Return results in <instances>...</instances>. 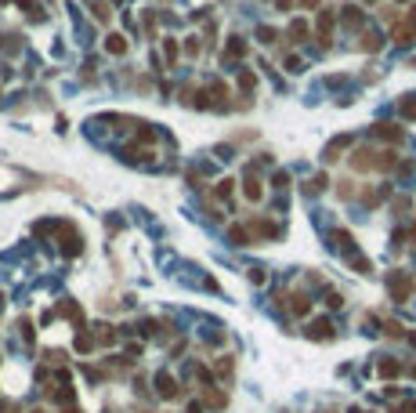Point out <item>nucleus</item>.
<instances>
[{
    "label": "nucleus",
    "instance_id": "obj_1",
    "mask_svg": "<svg viewBox=\"0 0 416 413\" xmlns=\"http://www.w3.org/2000/svg\"><path fill=\"white\" fill-rule=\"evenodd\" d=\"M387 294H391V301H409V294H412V279H409V272H402V268H395L391 276H387Z\"/></svg>",
    "mask_w": 416,
    "mask_h": 413
},
{
    "label": "nucleus",
    "instance_id": "obj_2",
    "mask_svg": "<svg viewBox=\"0 0 416 413\" xmlns=\"http://www.w3.org/2000/svg\"><path fill=\"white\" fill-rule=\"evenodd\" d=\"M333 22H337V18H333V11L326 8V11L319 15V33H315V40H319L322 48H329V36H333Z\"/></svg>",
    "mask_w": 416,
    "mask_h": 413
},
{
    "label": "nucleus",
    "instance_id": "obj_3",
    "mask_svg": "<svg viewBox=\"0 0 416 413\" xmlns=\"http://www.w3.org/2000/svg\"><path fill=\"white\" fill-rule=\"evenodd\" d=\"M391 36H395V44H402V48H409V44H412V40H416V22H409V18H405V22H398Z\"/></svg>",
    "mask_w": 416,
    "mask_h": 413
},
{
    "label": "nucleus",
    "instance_id": "obj_4",
    "mask_svg": "<svg viewBox=\"0 0 416 413\" xmlns=\"http://www.w3.org/2000/svg\"><path fill=\"white\" fill-rule=\"evenodd\" d=\"M373 134L384 138V142H402V138H405V131L398 127V123H377V127H373Z\"/></svg>",
    "mask_w": 416,
    "mask_h": 413
},
{
    "label": "nucleus",
    "instance_id": "obj_5",
    "mask_svg": "<svg viewBox=\"0 0 416 413\" xmlns=\"http://www.w3.org/2000/svg\"><path fill=\"white\" fill-rule=\"evenodd\" d=\"M80 246H83V243L76 239V232H72V225H62V250H65L69 258H76V254H80Z\"/></svg>",
    "mask_w": 416,
    "mask_h": 413
},
{
    "label": "nucleus",
    "instance_id": "obj_6",
    "mask_svg": "<svg viewBox=\"0 0 416 413\" xmlns=\"http://www.w3.org/2000/svg\"><path fill=\"white\" fill-rule=\"evenodd\" d=\"M156 392H159L163 399H174V395H178V381H174L170 374H156Z\"/></svg>",
    "mask_w": 416,
    "mask_h": 413
},
{
    "label": "nucleus",
    "instance_id": "obj_7",
    "mask_svg": "<svg viewBox=\"0 0 416 413\" xmlns=\"http://www.w3.org/2000/svg\"><path fill=\"white\" fill-rule=\"evenodd\" d=\"M308 337H315V341H329V337H333V323H329V319H319V323H311Z\"/></svg>",
    "mask_w": 416,
    "mask_h": 413
},
{
    "label": "nucleus",
    "instance_id": "obj_8",
    "mask_svg": "<svg viewBox=\"0 0 416 413\" xmlns=\"http://www.w3.org/2000/svg\"><path fill=\"white\" fill-rule=\"evenodd\" d=\"M348 145H351V134H340V138H333V142L326 145V159H340L337 152H344Z\"/></svg>",
    "mask_w": 416,
    "mask_h": 413
},
{
    "label": "nucleus",
    "instance_id": "obj_9",
    "mask_svg": "<svg viewBox=\"0 0 416 413\" xmlns=\"http://www.w3.org/2000/svg\"><path fill=\"white\" fill-rule=\"evenodd\" d=\"M362 22H365V15H362V8H344V26L348 29H362Z\"/></svg>",
    "mask_w": 416,
    "mask_h": 413
},
{
    "label": "nucleus",
    "instance_id": "obj_10",
    "mask_svg": "<svg viewBox=\"0 0 416 413\" xmlns=\"http://www.w3.org/2000/svg\"><path fill=\"white\" fill-rule=\"evenodd\" d=\"M289 312H293V315H308V312H311V297H308V294H293Z\"/></svg>",
    "mask_w": 416,
    "mask_h": 413
},
{
    "label": "nucleus",
    "instance_id": "obj_11",
    "mask_svg": "<svg viewBox=\"0 0 416 413\" xmlns=\"http://www.w3.org/2000/svg\"><path fill=\"white\" fill-rule=\"evenodd\" d=\"M105 48H109L112 55H123V51H127V36H119V33H112V36L105 40Z\"/></svg>",
    "mask_w": 416,
    "mask_h": 413
},
{
    "label": "nucleus",
    "instance_id": "obj_12",
    "mask_svg": "<svg viewBox=\"0 0 416 413\" xmlns=\"http://www.w3.org/2000/svg\"><path fill=\"white\" fill-rule=\"evenodd\" d=\"M242 192H246L250 199H261V196H264V189H261V181H257L254 174H250V178H246V185H242Z\"/></svg>",
    "mask_w": 416,
    "mask_h": 413
},
{
    "label": "nucleus",
    "instance_id": "obj_13",
    "mask_svg": "<svg viewBox=\"0 0 416 413\" xmlns=\"http://www.w3.org/2000/svg\"><path fill=\"white\" fill-rule=\"evenodd\" d=\"M377 370H380V377H398V374H402V362H395V359H384Z\"/></svg>",
    "mask_w": 416,
    "mask_h": 413
},
{
    "label": "nucleus",
    "instance_id": "obj_14",
    "mask_svg": "<svg viewBox=\"0 0 416 413\" xmlns=\"http://www.w3.org/2000/svg\"><path fill=\"white\" fill-rule=\"evenodd\" d=\"M250 232H254V236H279V228L272 221H254V225H250Z\"/></svg>",
    "mask_w": 416,
    "mask_h": 413
},
{
    "label": "nucleus",
    "instance_id": "obj_15",
    "mask_svg": "<svg viewBox=\"0 0 416 413\" xmlns=\"http://www.w3.org/2000/svg\"><path fill=\"white\" fill-rule=\"evenodd\" d=\"M228 236H232V243H235V246H246V243H250V232H246L242 225H232V228H228Z\"/></svg>",
    "mask_w": 416,
    "mask_h": 413
},
{
    "label": "nucleus",
    "instance_id": "obj_16",
    "mask_svg": "<svg viewBox=\"0 0 416 413\" xmlns=\"http://www.w3.org/2000/svg\"><path fill=\"white\" fill-rule=\"evenodd\" d=\"M333 243H337V246H344V250H355V239H351V232H344V228H337V232H333Z\"/></svg>",
    "mask_w": 416,
    "mask_h": 413
},
{
    "label": "nucleus",
    "instance_id": "obj_17",
    "mask_svg": "<svg viewBox=\"0 0 416 413\" xmlns=\"http://www.w3.org/2000/svg\"><path fill=\"white\" fill-rule=\"evenodd\" d=\"M242 55H246V44H242L239 36H232V44H228V58H242Z\"/></svg>",
    "mask_w": 416,
    "mask_h": 413
},
{
    "label": "nucleus",
    "instance_id": "obj_18",
    "mask_svg": "<svg viewBox=\"0 0 416 413\" xmlns=\"http://www.w3.org/2000/svg\"><path fill=\"white\" fill-rule=\"evenodd\" d=\"M398 109H402V116H405V120H416V98H402V105H398Z\"/></svg>",
    "mask_w": 416,
    "mask_h": 413
},
{
    "label": "nucleus",
    "instance_id": "obj_19",
    "mask_svg": "<svg viewBox=\"0 0 416 413\" xmlns=\"http://www.w3.org/2000/svg\"><path fill=\"white\" fill-rule=\"evenodd\" d=\"M289 36H293V40H304V36H308V22H301V18H297L293 26H289Z\"/></svg>",
    "mask_w": 416,
    "mask_h": 413
},
{
    "label": "nucleus",
    "instance_id": "obj_20",
    "mask_svg": "<svg viewBox=\"0 0 416 413\" xmlns=\"http://www.w3.org/2000/svg\"><path fill=\"white\" fill-rule=\"evenodd\" d=\"M326 189V174H315L311 181H308V196H315V192H322Z\"/></svg>",
    "mask_w": 416,
    "mask_h": 413
},
{
    "label": "nucleus",
    "instance_id": "obj_21",
    "mask_svg": "<svg viewBox=\"0 0 416 413\" xmlns=\"http://www.w3.org/2000/svg\"><path fill=\"white\" fill-rule=\"evenodd\" d=\"M76 348H80V352H87V348H94V337H91V334H80V337H76Z\"/></svg>",
    "mask_w": 416,
    "mask_h": 413
},
{
    "label": "nucleus",
    "instance_id": "obj_22",
    "mask_svg": "<svg viewBox=\"0 0 416 413\" xmlns=\"http://www.w3.org/2000/svg\"><path fill=\"white\" fill-rule=\"evenodd\" d=\"M362 48H369V51H377V48H380V36H373V33H365V36H362Z\"/></svg>",
    "mask_w": 416,
    "mask_h": 413
},
{
    "label": "nucleus",
    "instance_id": "obj_23",
    "mask_svg": "<svg viewBox=\"0 0 416 413\" xmlns=\"http://www.w3.org/2000/svg\"><path fill=\"white\" fill-rule=\"evenodd\" d=\"M384 334H387V337H402V334H405V330H402L398 323H384Z\"/></svg>",
    "mask_w": 416,
    "mask_h": 413
},
{
    "label": "nucleus",
    "instance_id": "obj_24",
    "mask_svg": "<svg viewBox=\"0 0 416 413\" xmlns=\"http://www.w3.org/2000/svg\"><path fill=\"white\" fill-rule=\"evenodd\" d=\"M272 185H275V189H286V185H289V174H286V171H279V174L272 178Z\"/></svg>",
    "mask_w": 416,
    "mask_h": 413
},
{
    "label": "nucleus",
    "instance_id": "obj_25",
    "mask_svg": "<svg viewBox=\"0 0 416 413\" xmlns=\"http://www.w3.org/2000/svg\"><path fill=\"white\" fill-rule=\"evenodd\" d=\"M55 402H65V406H69V402H72V392H69V388H58V392H55Z\"/></svg>",
    "mask_w": 416,
    "mask_h": 413
},
{
    "label": "nucleus",
    "instance_id": "obj_26",
    "mask_svg": "<svg viewBox=\"0 0 416 413\" xmlns=\"http://www.w3.org/2000/svg\"><path fill=\"white\" fill-rule=\"evenodd\" d=\"M239 84H242V87L250 91V87H254V84H257V76H254V73H242V76H239Z\"/></svg>",
    "mask_w": 416,
    "mask_h": 413
},
{
    "label": "nucleus",
    "instance_id": "obj_27",
    "mask_svg": "<svg viewBox=\"0 0 416 413\" xmlns=\"http://www.w3.org/2000/svg\"><path fill=\"white\" fill-rule=\"evenodd\" d=\"M326 305H329V308H340V305H344V297H340V294H329V297H326Z\"/></svg>",
    "mask_w": 416,
    "mask_h": 413
},
{
    "label": "nucleus",
    "instance_id": "obj_28",
    "mask_svg": "<svg viewBox=\"0 0 416 413\" xmlns=\"http://www.w3.org/2000/svg\"><path fill=\"white\" fill-rule=\"evenodd\" d=\"M163 51H166V58H178V44H174V40H166V48H163Z\"/></svg>",
    "mask_w": 416,
    "mask_h": 413
},
{
    "label": "nucleus",
    "instance_id": "obj_29",
    "mask_svg": "<svg viewBox=\"0 0 416 413\" xmlns=\"http://www.w3.org/2000/svg\"><path fill=\"white\" fill-rule=\"evenodd\" d=\"M351 265H355L358 272H369V261H365V258H351Z\"/></svg>",
    "mask_w": 416,
    "mask_h": 413
},
{
    "label": "nucleus",
    "instance_id": "obj_30",
    "mask_svg": "<svg viewBox=\"0 0 416 413\" xmlns=\"http://www.w3.org/2000/svg\"><path fill=\"white\" fill-rule=\"evenodd\" d=\"M261 40H264V44H272V40H275V29H268V26H264V29H261Z\"/></svg>",
    "mask_w": 416,
    "mask_h": 413
},
{
    "label": "nucleus",
    "instance_id": "obj_31",
    "mask_svg": "<svg viewBox=\"0 0 416 413\" xmlns=\"http://www.w3.org/2000/svg\"><path fill=\"white\" fill-rule=\"evenodd\" d=\"M395 413H416V402H405V406H398Z\"/></svg>",
    "mask_w": 416,
    "mask_h": 413
},
{
    "label": "nucleus",
    "instance_id": "obj_32",
    "mask_svg": "<svg viewBox=\"0 0 416 413\" xmlns=\"http://www.w3.org/2000/svg\"><path fill=\"white\" fill-rule=\"evenodd\" d=\"M188 413H203V406H199V402H192V406H188Z\"/></svg>",
    "mask_w": 416,
    "mask_h": 413
},
{
    "label": "nucleus",
    "instance_id": "obj_33",
    "mask_svg": "<svg viewBox=\"0 0 416 413\" xmlns=\"http://www.w3.org/2000/svg\"><path fill=\"white\" fill-rule=\"evenodd\" d=\"M301 4H304V8H315V4H319V0H301Z\"/></svg>",
    "mask_w": 416,
    "mask_h": 413
},
{
    "label": "nucleus",
    "instance_id": "obj_34",
    "mask_svg": "<svg viewBox=\"0 0 416 413\" xmlns=\"http://www.w3.org/2000/svg\"><path fill=\"white\" fill-rule=\"evenodd\" d=\"M409 345H412V348H416V334H409Z\"/></svg>",
    "mask_w": 416,
    "mask_h": 413
},
{
    "label": "nucleus",
    "instance_id": "obj_35",
    "mask_svg": "<svg viewBox=\"0 0 416 413\" xmlns=\"http://www.w3.org/2000/svg\"><path fill=\"white\" fill-rule=\"evenodd\" d=\"M65 413H83V409H76V406H69V409H65Z\"/></svg>",
    "mask_w": 416,
    "mask_h": 413
},
{
    "label": "nucleus",
    "instance_id": "obj_36",
    "mask_svg": "<svg viewBox=\"0 0 416 413\" xmlns=\"http://www.w3.org/2000/svg\"><path fill=\"white\" fill-rule=\"evenodd\" d=\"M412 239H416V225H412Z\"/></svg>",
    "mask_w": 416,
    "mask_h": 413
},
{
    "label": "nucleus",
    "instance_id": "obj_37",
    "mask_svg": "<svg viewBox=\"0 0 416 413\" xmlns=\"http://www.w3.org/2000/svg\"><path fill=\"white\" fill-rule=\"evenodd\" d=\"M33 413H44V409H33Z\"/></svg>",
    "mask_w": 416,
    "mask_h": 413
}]
</instances>
